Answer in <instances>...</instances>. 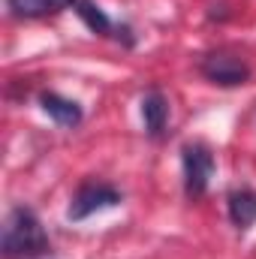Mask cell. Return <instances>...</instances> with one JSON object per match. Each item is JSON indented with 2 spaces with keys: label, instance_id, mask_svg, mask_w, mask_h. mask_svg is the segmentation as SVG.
Returning a JSON list of instances; mask_svg holds the SVG:
<instances>
[{
  "label": "cell",
  "instance_id": "obj_2",
  "mask_svg": "<svg viewBox=\"0 0 256 259\" xmlns=\"http://www.w3.org/2000/svg\"><path fill=\"white\" fill-rule=\"evenodd\" d=\"M181 160H184V190L190 199H196L208 190V181L214 175V154L202 142H193L184 145Z\"/></svg>",
  "mask_w": 256,
  "mask_h": 259
},
{
  "label": "cell",
  "instance_id": "obj_8",
  "mask_svg": "<svg viewBox=\"0 0 256 259\" xmlns=\"http://www.w3.org/2000/svg\"><path fill=\"white\" fill-rule=\"evenodd\" d=\"M72 3H78V0H9V9L18 18H42V15L61 12Z\"/></svg>",
  "mask_w": 256,
  "mask_h": 259
},
{
  "label": "cell",
  "instance_id": "obj_6",
  "mask_svg": "<svg viewBox=\"0 0 256 259\" xmlns=\"http://www.w3.org/2000/svg\"><path fill=\"white\" fill-rule=\"evenodd\" d=\"M142 118H145V130H148V136H160L163 127H166V118H169V106H166V100H163V94L160 91H148L145 97H142Z\"/></svg>",
  "mask_w": 256,
  "mask_h": 259
},
{
  "label": "cell",
  "instance_id": "obj_1",
  "mask_svg": "<svg viewBox=\"0 0 256 259\" xmlns=\"http://www.w3.org/2000/svg\"><path fill=\"white\" fill-rule=\"evenodd\" d=\"M49 250V235L33 211L12 208L3 223V256L6 259H33Z\"/></svg>",
  "mask_w": 256,
  "mask_h": 259
},
{
  "label": "cell",
  "instance_id": "obj_4",
  "mask_svg": "<svg viewBox=\"0 0 256 259\" xmlns=\"http://www.w3.org/2000/svg\"><path fill=\"white\" fill-rule=\"evenodd\" d=\"M202 72L214 81V84H244L250 78V66L244 64L238 55L232 52H211L205 61H202Z\"/></svg>",
  "mask_w": 256,
  "mask_h": 259
},
{
  "label": "cell",
  "instance_id": "obj_3",
  "mask_svg": "<svg viewBox=\"0 0 256 259\" xmlns=\"http://www.w3.org/2000/svg\"><path fill=\"white\" fill-rule=\"evenodd\" d=\"M118 202H121V193H118L115 187H109V184H94V181H91V184L78 187V193L72 196L66 217H69V220H84V217H91L94 211L115 208Z\"/></svg>",
  "mask_w": 256,
  "mask_h": 259
},
{
  "label": "cell",
  "instance_id": "obj_5",
  "mask_svg": "<svg viewBox=\"0 0 256 259\" xmlns=\"http://www.w3.org/2000/svg\"><path fill=\"white\" fill-rule=\"evenodd\" d=\"M39 103H42V112H46L55 124H61V127H75V124L81 121L78 103L66 100V97H61V94H42Z\"/></svg>",
  "mask_w": 256,
  "mask_h": 259
},
{
  "label": "cell",
  "instance_id": "obj_9",
  "mask_svg": "<svg viewBox=\"0 0 256 259\" xmlns=\"http://www.w3.org/2000/svg\"><path fill=\"white\" fill-rule=\"evenodd\" d=\"M78 6V15H81V21L94 30V33H109L112 30V21L106 18V12L100 9V6H94L91 0H78L75 3Z\"/></svg>",
  "mask_w": 256,
  "mask_h": 259
},
{
  "label": "cell",
  "instance_id": "obj_7",
  "mask_svg": "<svg viewBox=\"0 0 256 259\" xmlns=\"http://www.w3.org/2000/svg\"><path fill=\"white\" fill-rule=\"evenodd\" d=\"M229 217L238 229H247L256 223V193L250 187L232 190L229 193Z\"/></svg>",
  "mask_w": 256,
  "mask_h": 259
}]
</instances>
